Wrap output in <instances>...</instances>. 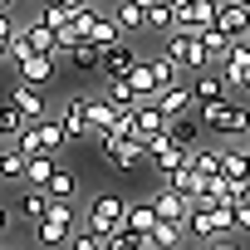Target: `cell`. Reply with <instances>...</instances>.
I'll list each match as a JSON object with an SVG mask.
<instances>
[{
	"label": "cell",
	"mask_w": 250,
	"mask_h": 250,
	"mask_svg": "<svg viewBox=\"0 0 250 250\" xmlns=\"http://www.w3.org/2000/svg\"><path fill=\"white\" fill-rule=\"evenodd\" d=\"M98 152H103L118 172H138L143 162H152V157H147V147H143L138 138H128L123 128H103V133H98Z\"/></svg>",
	"instance_id": "cell-1"
},
{
	"label": "cell",
	"mask_w": 250,
	"mask_h": 250,
	"mask_svg": "<svg viewBox=\"0 0 250 250\" xmlns=\"http://www.w3.org/2000/svg\"><path fill=\"white\" fill-rule=\"evenodd\" d=\"M196 113H201V123L211 133H226V138L250 133V103H240V98H221V103H206Z\"/></svg>",
	"instance_id": "cell-2"
},
{
	"label": "cell",
	"mask_w": 250,
	"mask_h": 250,
	"mask_svg": "<svg viewBox=\"0 0 250 250\" xmlns=\"http://www.w3.org/2000/svg\"><path fill=\"white\" fill-rule=\"evenodd\" d=\"M74 216H79V201H54L49 216L35 226V245H44V250L69 245V240H74Z\"/></svg>",
	"instance_id": "cell-3"
},
{
	"label": "cell",
	"mask_w": 250,
	"mask_h": 250,
	"mask_svg": "<svg viewBox=\"0 0 250 250\" xmlns=\"http://www.w3.org/2000/svg\"><path fill=\"white\" fill-rule=\"evenodd\" d=\"M123 226H128V201L113 196V191L93 196V206H88V216H83V230H93V235H118Z\"/></svg>",
	"instance_id": "cell-4"
},
{
	"label": "cell",
	"mask_w": 250,
	"mask_h": 250,
	"mask_svg": "<svg viewBox=\"0 0 250 250\" xmlns=\"http://www.w3.org/2000/svg\"><path fill=\"white\" fill-rule=\"evenodd\" d=\"M162 49L182 64V69H191V74H201V69H211V54H206V44H201V35H187V30H172L167 40H162Z\"/></svg>",
	"instance_id": "cell-5"
},
{
	"label": "cell",
	"mask_w": 250,
	"mask_h": 250,
	"mask_svg": "<svg viewBox=\"0 0 250 250\" xmlns=\"http://www.w3.org/2000/svg\"><path fill=\"white\" fill-rule=\"evenodd\" d=\"M59 123H64V133H69V143H79V138H93V113H88V98L83 93H69V98H59Z\"/></svg>",
	"instance_id": "cell-6"
},
{
	"label": "cell",
	"mask_w": 250,
	"mask_h": 250,
	"mask_svg": "<svg viewBox=\"0 0 250 250\" xmlns=\"http://www.w3.org/2000/svg\"><path fill=\"white\" fill-rule=\"evenodd\" d=\"M5 103H10V108H15L25 123H35V118H44V113H49V103H44V88H35V83H10Z\"/></svg>",
	"instance_id": "cell-7"
},
{
	"label": "cell",
	"mask_w": 250,
	"mask_h": 250,
	"mask_svg": "<svg viewBox=\"0 0 250 250\" xmlns=\"http://www.w3.org/2000/svg\"><path fill=\"white\" fill-rule=\"evenodd\" d=\"M167 123H172V118L157 108V98H152V103H138V108H133V138L147 147L157 133H167Z\"/></svg>",
	"instance_id": "cell-8"
},
{
	"label": "cell",
	"mask_w": 250,
	"mask_h": 250,
	"mask_svg": "<svg viewBox=\"0 0 250 250\" xmlns=\"http://www.w3.org/2000/svg\"><path fill=\"white\" fill-rule=\"evenodd\" d=\"M235 88L226 83V74L221 69H201L196 79H191V98H196V108H206V103H221V98H230Z\"/></svg>",
	"instance_id": "cell-9"
},
{
	"label": "cell",
	"mask_w": 250,
	"mask_h": 250,
	"mask_svg": "<svg viewBox=\"0 0 250 250\" xmlns=\"http://www.w3.org/2000/svg\"><path fill=\"white\" fill-rule=\"evenodd\" d=\"M216 30H226L230 40H245L250 35V5H240V0H221V5H216Z\"/></svg>",
	"instance_id": "cell-10"
},
{
	"label": "cell",
	"mask_w": 250,
	"mask_h": 250,
	"mask_svg": "<svg viewBox=\"0 0 250 250\" xmlns=\"http://www.w3.org/2000/svg\"><path fill=\"white\" fill-rule=\"evenodd\" d=\"M152 206H157V216L162 221H177V226H187V216H191V196H182L177 187H157V196H152Z\"/></svg>",
	"instance_id": "cell-11"
},
{
	"label": "cell",
	"mask_w": 250,
	"mask_h": 250,
	"mask_svg": "<svg viewBox=\"0 0 250 250\" xmlns=\"http://www.w3.org/2000/svg\"><path fill=\"white\" fill-rule=\"evenodd\" d=\"M49 206H54V196H49L44 187H25V191H20V201H15L20 221H30V226H40V221L49 216Z\"/></svg>",
	"instance_id": "cell-12"
},
{
	"label": "cell",
	"mask_w": 250,
	"mask_h": 250,
	"mask_svg": "<svg viewBox=\"0 0 250 250\" xmlns=\"http://www.w3.org/2000/svg\"><path fill=\"white\" fill-rule=\"evenodd\" d=\"M54 69H59V54H30V59L20 64V83H35V88H44V83L54 79Z\"/></svg>",
	"instance_id": "cell-13"
},
{
	"label": "cell",
	"mask_w": 250,
	"mask_h": 250,
	"mask_svg": "<svg viewBox=\"0 0 250 250\" xmlns=\"http://www.w3.org/2000/svg\"><path fill=\"white\" fill-rule=\"evenodd\" d=\"M157 108H162L167 118H182V113H196V98H191V83H172V88H162V93H157Z\"/></svg>",
	"instance_id": "cell-14"
},
{
	"label": "cell",
	"mask_w": 250,
	"mask_h": 250,
	"mask_svg": "<svg viewBox=\"0 0 250 250\" xmlns=\"http://www.w3.org/2000/svg\"><path fill=\"white\" fill-rule=\"evenodd\" d=\"M133 64H138V49H133L128 40L113 44V49H103V74H108V79H128Z\"/></svg>",
	"instance_id": "cell-15"
},
{
	"label": "cell",
	"mask_w": 250,
	"mask_h": 250,
	"mask_svg": "<svg viewBox=\"0 0 250 250\" xmlns=\"http://www.w3.org/2000/svg\"><path fill=\"white\" fill-rule=\"evenodd\" d=\"M201 128H206V123H201V113H182V118H172V123H167V138H172L177 147H191V152H196Z\"/></svg>",
	"instance_id": "cell-16"
},
{
	"label": "cell",
	"mask_w": 250,
	"mask_h": 250,
	"mask_svg": "<svg viewBox=\"0 0 250 250\" xmlns=\"http://www.w3.org/2000/svg\"><path fill=\"white\" fill-rule=\"evenodd\" d=\"M35 128H40V152H64V143H69V133H64V123H59V113H44V118H35Z\"/></svg>",
	"instance_id": "cell-17"
},
{
	"label": "cell",
	"mask_w": 250,
	"mask_h": 250,
	"mask_svg": "<svg viewBox=\"0 0 250 250\" xmlns=\"http://www.w3.org/2000/svg\"><path fill=\"white\" fill-rule=\"evenodd\" d=\"M64 59H69V69H74V74H103V49H98V44H88V40H83V44H74Z\"/></svg>",
	"instance_id": "cell-18"
},
{
	"label": "cell",
	"mask_w": 250,
	"mask_h": 250,
	"mask_svg": "<svg viewBox=\"0 0 250 250\" xmlns=\"http://www.w3.org/2000/svg\"><path fill=\"white\" fill-rule=\"evenodd\" d=\"M25 40H30V49H35V54H59V35H54L40 15H35V20H25Z\"/></svg>",
	"instance_id": "cell-19"
},
{
	"label": "cell",
	"mask_w": 250,
	"mask_h": 250,
	"mask_svg": "<svg viewBox=\"0 0 250 250\" xmlns=\"http://www.w3.org/2000/svg\"><path fill=\"white\" fill-rule=\"evenodd\" d=\"M128 83H133V93H138L143 103H152V98L162 93V83H157V74H152V64H147V59H138V64H133Z\"/></svg>",
	"instance_id": "cell-20"
},
{
	"label": "cell",
	"mask_w": 250,
	"mask_h": 250,
	"mask_svg": "<svg viewBox=\"0 0 250 250\" xmlns=\"http://www.w3.org/2000/svg\"><path fill=\"white\" fill-rule=\"evenodd\" d=\"M221 177L235 187V191H245L250 187V152L240 147V152H226V162H221Z\"/></svg>",
	"instance_id": "cell-21"
},
{
	"label": "cell",
	"mask_w": 250,
	"mask_h": 250,
	"mask_svg": "<svg viewBox=\"0 0 250 250\" xmlns=\"http://www.w3.org/2000/svg\"><path fill=\"white\" fill-rule=\"evenodd\" d=\"M201 44H206V54H211V69H221V64H226V54L235 49V40H230L226 30H216V25H206V30H201Z\"/></svg>",
	"instance_id": "cell-22"
},
{
	"label": "cell",
	"mask_w": 250,
	"mask_h": 250,
	"mask_svg": "<svg viewBox=\"0 0 250 250\" xmlns=\"http://www.w3.org/2000/svg\"><path fill=\"white\" fill-rule=\"evenodd\" d=\"M235 201H240V191H235L226 177H206V191H201L196 206H235Z\"/></svg>",
	"instance_id": "cell-23"
},
{
	"label": "cell",
	"mask_w": 250,
	"mask_h": 250,
	"mask_svg": "<svg viewBox=\"0 0 250 250\" xmlns=\"http://www.w3.org/2000/svg\"><path fill=\"white\" fill-rule=\"evenodd\" d=\"M25 172H30V157L15 143H5V152H0V182H25Z\"/></svg>",
	"instance_id": "cell-24"
},
{
	"label": "cell",
	"mask_w": 250,
	"mask_h": 250,
	"mask_svg": "<svg viewBox=\"0 0 250 250\" xmlns=\"http://www.w3.org/2000/svg\"><path fill=\"white\" fill-rule=\"evenodd\" d=\"M187 235L191 240H216V216H211V206H191V216H187Z\"/></svg>",
	"instance_id": "cell-25"
},
{
	"label": "cell",
	"mask_w": 250,
	"mask_h": 250,
	"mask_svg": "<svg viewBox=\"0 0 250 250\" xmlns=\"http://www.w3.org/2000/svg\"><path fill=\"white\" fill-rule=\"evenodd\" d=\"M152 240V250H187L182 240H187V226H177V221H157V230L147 235Z\"/></svg>",
	"instance_id": "cell-26"
},
{
	"label": "cell",
	"mask_w": 250,
	"mask_h": 250,
	"mask_svg": "<svg viewBox=\"0 0 250 250\" xmlns=\"http://www.w3.org/2000/svg\"><path fill=\"white\" fill-rule=\"evenodd\" d=\"M88 113H93V138H98L103 128H118V123H123V108L108 103V98H88Z\"/></svg>",
	"instance_id": "cell-27"
},
{
	"label": "cell",
	"mask_w": 250,
	"mask_h": 250,
	"mask_svg": "<svg viewBox=\"0 0 250 250\" xmlns=\"http://www.w3.org/2000/svg\"><path fill=\"white\" fill-rule=\"evenodd\" d=\"M54 172H59L54 152H40V157H30V172H25V187H49V182H54Z\"/></svg>",
	"instance_id": "cell-28"
},
{
	"label": "cell",
	"mask_w": 250,
	"mask_h": 250,
	"mask_svg": "<svg viewBox=\"0 0 250 250\" xmlns=\"http://www.w3.org/2000/svg\"><path fill=\"white\" fill-rule=\"evenodd\" d=\"M113 20L123 25V35H138V30H147V10H138L133 0H118V10H113Z\"/></svg>",
	"instance_id": "cell-29"
},
{
	"label": "cell",
	"mask_w": 250,
	"mask_h": 250,
	"mask_svg": "<svg viewBox=\"0 0 250 250\" xmlns=\"http://www.w3.org/2000/svg\"><path fill=\"white\" fill-rule=\"evenodd\" d=\"M167 187H177L182 196H191V201H201V191H206V177L196 172V167H182V172H172V182Z\"/></svg>",
	"instance_id": "cell-30"
},
{
	"label": "cell",
	"mask_w": 250,
	"mask_h": 250,
	"mask_svg": "<svg viewBox=\"0 0 250 250\" xmlns=\"http://www.w3.org/2000/svg\"><path fill=\"white\" fill-rule=\"evenodd\" d=\"M147 30H157L162 40L177 30V5H172V0H162V5H152V10H147Z\"/></svg>",
	"instance_id": "cell-31"
},
{
	"label": "cell",
	"mask_w": 250,
	"mask_h": 250,
	"mask_svg": "<svg viewBox=\"0 0 250 250\" xmlns=\"http://www.w3.org/2000/svg\"><path fill=\"white\" fill-rule=\"evenodd\" d=\"M44 191H49L54 201H79V177H74L69 167H59V172H54V182H49Z\"/></svg>",
	"instance_id": "cell-32"
},
{
	"label": "cell",
	"mask_w": 250,
	"mask_h": 250,
	"mask_svg": "<svg viewBox=\"0 0 250 250\" xmlns=\"http://www.w3.org/2000/svg\"><path fill=\"white\" fill-rule=\"evenodd\" d=\"M157 221H162V216H157V206H152V201H143V206H128V230H143V235H152V230H157Z\"/></svg>",
	"instance_id": "cell-33"
},
{
	"label": "cell",
	"mask_w": 250,
	"mask_h": 250,
	"mask_svg": "<svg viewBox=\"0 0 250 250\" xmlns=\"http://www.w3.org/2000/svg\"><path fill=\"white\" fill-rule=\"evenodd\" d=\"M147 64H152V74H157V83H162V88H172V83H177V74H182V64H177L167 49H157Z\"/></svg>",
	"instance_id": "cell-34"
},
{
	"label": "cell",
	"mask_w": 250,
	"mask_h": 250,
	"mask_svg": "<svg viewBox=\"0 0 250 250\" xmlns=\"http://www.w3.org/2000/svg\"><path fill=\"white\" fill-rule=\"evenodd\" d=\"M103 98H108V103H118V108H138V103H143V98L133 93V83H128V79H108V93H103Z\"/></svg>",
	"instance_id": "cell-35"
},
{
	"label": "cell",
	"mask_w": 250,
	"mask_h": 250,
	"mask_svg": "<svg viewBox=\"0 0 250 250\" xmlns=\"http://www.w3.org/2000/svg\"><path fill=\"white\" fill-rule=\"evenodd\" d=\"M20 128H25V118H20L5 98H0V143H15V138H20Z\"/></svg>",
	"instance_id": "cell-36"
},
{
	"label": "cell",
	"mask_w": 250,
	"mask_h": 250,
	"mask_svg": "<svg viewBox=\"0 0 250 250\" xmlns=\"http://www.w3.org/2000/svg\"><path fill=\"white\" fill-rule=\"evenodd\" d=\"M221 162H226V152H211V147H196L191 152V167L201 177H221Z\"/></svg>",
	"instance_id": "cell-37"
},
{
	"label": "cell",
	"mask_w": 250,
	"mask_h": 250,
	"mask_svg": "<svg viewBox=\"0 0 250 250\" xmlns=\"http://www.w3.org/2000/svg\"><path fill=\"white\" fill-rule=\"evenodd\" d=\"M108 245H113V250H152V240H147L143 230H128V226H123L118 235H108Z\"/></svg>",
	"instance_id": "cell-38"
},
{
	"label": "cell",
	"mask_w": 250,
	"mask_h": 250,
	"mask_svg": "<svg viewBox=\"0 0 250 250\" xmlns=\"http://www.w3.org/2000/svg\"><path fill=\"white\" fill-rule=\"evenodd\" d=\"M69 250H113V245H108V235H93V230H79V235L69 240Z\"/></svg>",
	"instance_id": "cell-39"
},
{
	"label": "cell",
	"mask_w": 250,
	"mask_h": 250,
	"mask_svg": "<svg viewBox=\"0 0 250 250\" xmlns=\"http://www.w3.org/2000/svg\"><path fill=\"white\" fill-rule=\"evenodd\" d=\"M15 35H20V20H15L10 10H0V44H10Z\"/></svg>",
	"instance_id": "cell-40"
},
{
	"label": "cell",
	"mask_w": 250,
	"mask_h": 250,
	"mask_svg": "<svg viewBox=\"0 0 250 250\" xmlns=\"http://www.w3.org/2000/svg\"><path fill=\"white\" fill-rule=\"evenodd\" d=\"M235 230H250V201H235Z\"/></svg>",
	"instance_id": "cell-41"
},
{
	"label": "cell",
	"mask_w": 250,
	"mask_h": 250,
	"mask_svg": "<svg viewBox=\"0 0 250 250\" xmlns=\"http://www.w3.org/2000/svg\"><path fill=\"white\" fill-rule=\"evenodd\" d=\"M211 250H240V245H230V235H221V240H211Z\"/></svg>",
	"instance_id": "cell-42"
},
{
	"label": "cell",
	"mask_w": 250,
	"mask_h": 250,
	"mask_svg": "<svg viewBox=\"0 0 250 250\" xmlns=\"http://www.w3.org/2000/svg\"><path fill=\"white\" fill-rule=\"evenodd\" d=\"M5 226H10V211H5V206H0V235H5Z\"/></svg>",
	"instance_id": "cell-43"
},
{
	"label": "cell",
	"mask_w": 250,
	"mask_h": 250,
	"mask_svg": "<svg viewBox=\"0 0 250 250\" xmlns=\"http://www.w3.org/2000/svg\"><path fill=\"white\" fill-rule=\"evenodd\" d=\"M133 5H138V10H152V5H162V0H133Z\"/></svg>",
	"instance_id": "cell-44"
},
{
	"label": "cell",
	"mask_w": 250,
	"mask_h": 250,
	"mask_svg": "<svg viewBox=\"0 0 250 250\" xmlns=\"http://www.w3.org/2000/svg\"><path fill=\"white\" fill-rule=\"evenodd\" d=\"M240 93H250V69H245V79H240Z\"/></svg>",
	"instance_id": "cell-45"
},
{
	"label": "cell",
	"mask_w": 250,
	"mask_h": 250,
	"mask_svg": "<svg viewBox=\"0 0 250 250\" xmlns=\"http://www.w3.org/2000/svg\"><path fill=\"white\" fill-rule=\"evenodd\" d=\"M5 64H10V54H5V44H0V69H5Z\"/></svg>",
	"instance_id": "cell-46"
},
{
	"label": "cell",
	"mask_w": 250,
	"mask_h": 250,
	"mask_svg": "<svg viewBox=\"0 0 250 250\" xmlns=\"http://www.w3.org/2000/svg\"><path fill=\"white\" fill-rule=\"evenodd\" d=\"M0 10H15V0H0Z\"/></svg>",
	"instance_id": "cell-47"
},
{
	"label": "cell",
	"mask_w": 250,
	"mask_h": 250,
	"mask_svg": "<svg viewBox=\"0 0 250 250\" xmlns=\"http://www.w3.org/2000/svg\"><path fill=\"white\" fill-rule=\"evenodd\" d=\"M44 5H64V0H40V10H44Z\"/></svg>",
	"instance_id": "cell-48"
},
{
	"label": "cell",
	"mask_w": 250,
	"mask_h": 250,
	"mask_svg": "<svg viewBox=\"0 0 250 250\" xmlns=\"http://www.w3.org/2000/svg\"><path fill=\"white\" fill-rule=\"evenodd\" d=\"M240 201H250V187H245V191H240Z\"/></svg>",
	"instance_id": "cell-49"
},
{
	"label": "cell",
	"mask_w": 250,
	"mask_h": 250,
	"mask_svg": "<svg viewBox=\"0 0 250 250\" xmlns=\"http://www.w3.org/2000/svg\"><path fill=\"white\" fill-rule=\"evenodd\" d=\"M187 250H211V245H187Z\"/></svg>",
	"instance_id": "cell-50"
},
{
	"label": "cell",
	"mask_w": 250,
	"mask_h": 250,
	"mask_svg": "<svg viewBox=\"0 0 250 250\" xmlns=\"http://www.w3.org/2000/svg\"><path fill=\"white\" fill-rule=\"evenodd\" d=\"M172 5H191V0H172Z\"/></svg>",
	"instance_id": "cell-51"
},
{
	"label": "cell",
	"mask_w": 250,
	"mask_h": 250,
	"mask_svg": "<svg viewBox=\"0 0 250 250\" xmlns=\"http://www.w3.org/2000/svg\"><path fill=\"white\" fill-rule=\"evenodd\" d=\"M88 5H93V10H98V0H88Z\"/></svg>",
	"instance_id": "cell-52"
},
{
	"label": "cell",
	"mask_w": 250,
	"mask_h": 250,
	"mask_svg": "<svg viewBox=\"0 0 250 250\" xmlns=\"http://www.w3.org/2000/svg\"><path fill=\"white\" fill-rule=\"evenodd\" d=\"M240 5H250V0H240Z\"/></svg>",
	"instance_id": "cell-53"
},
{
	"label": "cell",
	"mask_w": 250,
	"mask_h": 250,
	"mask_svg": "<svg viewBox=\"0 0 250 250\" xmlns=\"http://www.w3.org/2000/svg\"><path fill=\"white\" fill-rule=\"evenodd\" d=\"M35 250H44V245H35Z\"/></svg>",
	"instance_id": "cell-54"
},
{
	"label": "cell",
	"mask_w": 250,
	"mask_h": 250,
	"mask_svg": "<svg viewBox=\"0 0 250 250\" xmlns=\"http://www.w3.org/2000/svg\"><path fill=\"white\" fill-rule=\"evenodd\" d=\"M245 40H250V35H245Z\"/></svg>",
	"instance_id": "cell-55"
},
{
	"label": "cell",
	"mask_w": 250,
	"mask_h": 250,
	"mask_svg": "<svg viewBox=\"0 0 250 250\" xmlns=\"http://www.w3.org/2000/svg\"><path fill=\"white\" fill-rule=\"evenodd\" d=\"M245 152H250V147H245Z\"/></svg>",
	"instance_id": "cell-56"
}]
</instances>
